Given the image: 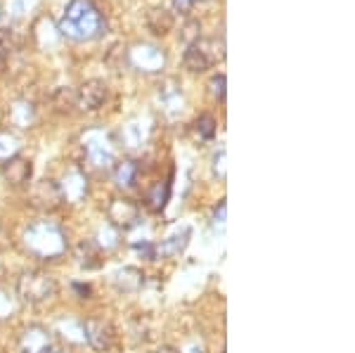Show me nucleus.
<instances>
[{"instance_id":"nucleus-1","label":"nucleus","mask_w":355,"mask_h":353,"mask_svg":"<svg viewBox=\"0 0 355 353\" xmlns=\"http://www.w3.org/2000/svg\"><path fill=\"white\" fill-rule=\"evenodd\" d=\"M57 28L62 36L71 38V41H95L102 33H107V19L93 0H71Z\"/></svg>"},{"instance_id":"nucleus-2","label":"nucleus","mask_w":355,"mask_h":353,"mask_svg":"<svg viewBox=\"0 0 355 353\" xmlns=\"http://www.w3.org/2000/svg\"><path fill=\"white\" fill-rule=\"evenodd\" d=\"M24 249L38 261H55L67 254L69 240L64 227L55 221H33L24 230Z\"/></svg>"},{"instance_id":"nucleus-3","label":"nucleus","mask_w":355,"mask_h":353,"mask_svg":"<svg viewBox=\"0 0 355 353\" xmlns=\"http://www.w3.org/2000/svg\"><path fill=\"white\" fill-rule=\"evenodd\" d=\"M17 299L28 306H41L57 297V282L45 270H24L17 277Z\"/></svg>"},{"instance_id":"nucleus-4","label":"nucleus","mask_w":355,"mask_h":353,"mask_svg":"<svg viewBox=\"0 0 355 353\" xmlns=\"http://www.w3.org/2000/svg\"><path fill=\"white\" fill-rule=\"evenodd\" d=\"M225 57V43H218L216 38H197L194 43L187 45L185 55H182V64L185 69L194 74H202L216 64L218 60Z\"/></svg>"},{"instance_id":"nucleus-5","label":"nucleus","mask_w":355,"mask_h":353,"mask_svg":"<svg viewBox=\"0 0 355 353\" xmlns=\"http://www.w3.org/2000/svg\"><path fill=\"white\" fill-rule=\"evenodd\" d=\"M85 159L93 164L95 169H105L110 171L114 169L116 159H114V147L110 145V138L100 130H93V133L85 135Z\"/></svg>"},{"instance_id":"nucleus-6","label":"nucleus","mask_w":355,"mask_h":353,"mask_svg":"<svg viewBox=\"0 0 355 353\" xmlns=\"http://www.w3.org/2000/svg\"><path fill=\"white\" fill-rule=\"evenodd\" d=\"M107 221L116 230H133V225L140 223V207L128 197H114L107 207Z\"/></svg>"},{"instance_id":"nucleus-7","label":"nucleus","mask_w":355,"mask_h":353,"mask_svg":"<svg viewBox=\"0 0 355 353\" xmlns=\"http://www.w3.org/2000/svg\"><path fill=\"white\" fill-rule=\"evenodd\" d=\"M83 341L93 351H110L116 341V329L110 320H102V318H90L83 322Z\"/></svg>"},{"instance_id":"nucleus-8","label":"nucleus","mask_w":355,"mask_h":353,"mask_svg":"<svg viewBox=\"0 0 355 353\" xmlns=\"http://www.w3.org/2000/svg\"><path fill=\"white\" fill-rule=\"evenodd\" d=\"M19 351L21 353H53L55 351L53 332L43 325H28L19 337Z\"/></svg>"},{"instance_id":"nucleus-9","label":"nucleus","mask_w":355,"mask_h":353,"mask_svg":"<svg viewBox=\"0 0 355 353\" xmlns=\"http://www.w3.org/2000/svg\"><path fill=\"white\" fill-rule=\"evenodd\" d=\"M125 62H128L130 67H135V69L152 74V71L164 69L166 57H164L162 50L154 48V45H137V48L125 53Z\"/></svg>"},{"instance_id":"nucleus-10","label":"nucleus","mask_w":355,"mask_h":353,"mask_svg":"<svg viewBox=\"0 0 355 353\" xmlns=\"http://www.w3.org/2000/svg\"><path fill=\"white\" fill-rule=\"evenodd\" d=\"M31 204L41 212H55L57 207H62V192L60 185L50 178L38 180L36 185L31 187Z\"/></svg>"},{"instance_id":"nucleus-11","label":"nucleus","mask_w":355,"mask_h":353,"mask_svg":"<svg viewBox=\"0 0 355 353\" xmlns=\"http://www.w3.org/2000/svg\"><path fill=\"white\" fill-rule=\"evenodd\" d=\"M107 100V83L100 78L85 81L81 88L76 90V107H81L83 112H97Z\"/></svg>"},{"instance_id":"nucleus-12","label":"nucleus","mask_w":355,"mask_h":353,"mask_svg":"<svg viewBox=\"0 0 355 353\" xmlns=\"http://www.w3.org/2000/svg\"><path fill=\"white\" fill-rule=\"evenodd\" d=\"M57 185L62 192V202L67 204H81L88 197V175L83 171H69L62 178V183Z\"/></svg>"},{"instance_id":"nucleus-13","label":"nucleus","mask_w":355,"mask_h":353,"mask_svg":"<svg viewBox=\"0 0 355 353\" xmlns=\"http://www.w3.org/2000/svg\"><path fill=\"white\" fill-rule=\"evenodd\" d=\"M3 178L5 183H8L10 187H21V185H28V180H31L33 175V166L31 162L24 157H12L8 159V162H3Z\"/></svg>"},{"instance_id":"nucleus-14","label":"nucleus","mask_w":355,"mask_h":353,"mask_svg":"<svg viewBox=\"0 0 355 353\" xmlns=\"http://www.w3.org/2000/svg\"><path fill=\"white\" fill-rule=\"evenodd\" d=\"M112 284L121 294H137L145 287V273L135 266H123L112 275Z\"/></svg>"},{"instance_id":"nucleus-15","label":"nucleus","mask_w":355,"mask_h":353,"mask_svg":"<svg viewBox=\"0 0 355 353\" xmlns=\"http://www.w3.org/2000/svg\"><path fill=\"white\" fill-rule=\"evenodd\" d=\"M190 237H192V230L190 227H182V230L173 232L168 235L166 240H162L157 244V259H178L182 252L187 249L190 244Z\"/></svg>"},{"instance_id":"nucleus-16","label":"nucleus","mask_w":355,"mask_h":353,"mask_svg":"<svg viewBox=\"0 0 355 353\" xmlns=\"http://www.w3.org/2000/svg\"><path fill=\"white\" fill-rule=\"evenodd\" d=\"M112 173L121 190H130L135 185L137 175H140V166H137V162H133V159H121V162L114 164Z\"/></svg>"},{"instance_id":"nucleus-17","label":"nucleus","mask_w":355,"mask_h":353,"mask_svg":"<svg viewBox=\"0 0 355 353\" xmlns=\"http://www.w3.org/2000/svg\"><path fill=\"white\" fill-rule=\"evenodd\" d=\"M76 264L85 270H95L102 266V252L93 240H83L76 247Z\"/></svg>"},{"instance_id":"nucleus-18","label":"nucleus","mask_w":355,"mask_h":353,"mask_svg":"<svg viewBox=\"0 0 355 353\" xmlns=\"http://www.w3.org/2000/svg\"><path fill=\"white\" fill-rule=\"evenodd\" d=\"M173 24H175V17L166 8H152L150 12H147V26H150V31L157 33V36H166V33L173 28Z\"/></svg>"},{"instance_id":"nucleus-19","label":"nucleus","mask_w":355,"mask_h":353,"mask_svg":"<svg viewBox=\"0 0 355 353\" xmlns=\"http://www.w3.org/2000/svg\"><path fill=\"white\" fill-rule=\"evenodd\" d=\"M171 199V178L168 180H159V183L152 185V190L147 192V209L154 214L164 212L166 204Z\"/></svg>"},{"instance_id":"nucleus-20","label":"nucleus","mask_w":355,"mask_h":353,"mask_svg":"<svg viewBox=\"0 0 355 353\" xmlns=\"http://www.w3.org/2000/svg\"><path fill=\"white\" fill-rule=\"evenodd\" d=\"M97 244V249L100 252H114V249L121 244V230H116L114 225L105 223L97 230V240H93Z\"/></svg>"},{"instance_id":"nucleus-21","label":"nucleus","mask_w":355,"mask_h":353,"mask_svg":"<svg viewBox=\"0 0 355 353\" xmlns=\"http://www.w3.org/2000/svg\"><path fill=\"white\" fill-rule=\"evenodd\" d=\"M33 117H36V112H33V105L31 102H15L12 112H10V119H12L15 126L19 128H28L33 123Z\"/></svg>"},{"instance_id":"nucleus-22","label":"nucleus","mask_w":355,"mask_h":353,"mask_svg":"<svg viewBox=\"0 0 355 353\" xmlns=\"http://www.w3.org/2000/svg\"><path fill=\"white\" fill-rule=\"evenodd\" d=\"M17 311H19V299H17V294L0 287V322L12 320L17 316Z\"/></svg>"},{"instance_id":"nucleus-23","label":"nucleus","mask_w":355,"mask_h":353,"mask_svg":"<svg viewBox=\"0 0 355 353\" xmlns=\"http://www.w3.org/2000/svg\"><path fill=\"white\" fill-rule=\"evenodd\" d=\"M19 147H21V142H19V138H17V135H12V133H0V164L19 155Z\"/></svg>"},{"instance_id":"nucleus-24","label":"nucleus","mask_w":355,"mask_h":353,"mask_svg":"<svg viewBox=\"0 0 355 353\" xmlns=\"http://www.w3.org/2000/svg\"><path fill=\"white\" fill-rule=\"evenodd\" d=\"M194 133H197L199 140L209 142L216 138V119L211 114H202V117L194 121Z\"/></svg>"},{"instance_id":"nucleus-25","label":"nucleus","mask_w":355,"mask_h":353,"mask_svg":"<svg viewBox=\"0 0 355 353\" xmlns=\"http://www.w3.org/2000/svg\"><path fill=\"white\" fill-rule=\"evenodd\" d=\"M55 107L62 112L71 110V107H76V90L71 88H60L55 93Z\"/></svg>"},{"instance_id":"nucleus-26","label":"nucleus","mask_w":355,"mask_h":353,"mask_svg":"<svg viewBox=\"0 0 355 353\" xmlns=\"http://www.w3.org/2000/svg\"><path fill=\"white\" fill-rule=\"evenodd\" d=\"M225 85H227V78L225 74H218L209 81V93L214 95V100L218 102H225Z\"/></svg>"},{"instance_id":"nucleus-27","label":"nucleus","mask_w":355,"mask_h":353,"mask_svg":"<svg viewBox=\"0 0 355 353\" xmlns=\"http://www.w3.org/2000/svg\"><path fill=\"white\" fill-rule=\"evenodd\" d=\"M135 254L145 261H157V242L152 240H145V242H135L133 244Z\"/></svg>"},{"instance_id":"nucleus-28","label":"nucleus","mask_w":355,"mask_h":353,"mask_svg":"<svg viewBox=\"0 0 355 353\" xmlns=\"http://www.w3.org/2000/svg\"><path fill=\"white\" fill-rule=\"evenodd\" d=\"M60 329H62V332H67V329H69V334H64L69 341H83V322L69 320V322H62Z\"/></svg>"},{"instance_id":"nucleus-29","label":"nucleus","mask_w":355,"mask_h":353,"mask_svg":"<svg viewBox=\"0 0 355 353\" xmlns=\"http://www.w3.org/2000/svg\"><path fill=\"white\" fill-rule=\"evenodd\" d=\"M182 38L187 41V45L194 43L197 38H202V24H199V21H190V24L185 26V33H182Z\"/></svg>"},{"instance_id":"nucleus-30","label":"nucleus","mask_w":355,"mask_h":353,"mask_svg":"<svg viewBox=\"0 0 355 353\" xmlns=\"http://www.w3.org/2000/svg\"><path fill=\"white\" fill-rule=\"evenodd\" d=\"M214 173L218 175L220 180H225V150H218L214 157Z\"/></svg>"},{"instance_id":"nucleus-31","label":"nucleus","mask_w":355,"mask_h":353,"mask_svg":"<svg viewBox=\"0 0 355 353\" xmlns=\"http://www.w3.org/2000/svg\"><path fill=\"white\" fill-rule=\"evenodd\" d=\"M225 216H227V204H225V199H223L218 207L214 209V218H211V221H214L216 225L223 227V225H225Z\"/></svg>"},{"instance_id":"nucleus-32","label":"nucleus","mask_w":355,"mask_h":353,"mask_svg":"<svg viewBox=\"0 0 355 353\" xmlns=\"http://www.w3.org/2000/svg\"><path fill=\"white\" fill-rule=\"evenodd\" d=\"M73 292L78 294V299H90V294H93V289H90V284H81V282H73L71 284Z\"/></svg>"},{"instance_id":"nucleus-33","label":"nucleus","mask_w":355,"mask_h":353,"mask_svg":"<svg viewBox=\"0 0 355 353\" xmlns=\"http://www.w3.org/2000/svg\"><path fill=\"white\" fill-rule=\"evenodd\" d=\"M178 353H206V349H204L202 341H190V344H187L185 349L178 351Z\"/></svg>"},{"instance_id":"nucleus-34","label":"nucleus","mask_w":355,"mask_h":353,"mask_svg":"<svg viewBox=\"0 0 355 353\" xmlns=\"http://www.w3.org/2000/svg\"><path fill=\"white\" fill-rule=\"evenodd\" d=\"M192 3H194V0H173V5L180 10V12H187V10L192 8Z\"/></svg>"},{"instance_id":"nucleus-35","label":"nucleus","mask_w":355,"mask_h":353,"mask_svg":"<svg viewBox=\"0 0 355 353\" xmlns=\"http://www.w3.org/2000/svg\"><path fill=\"white\" fill-rule=\"evenodd\" d=\"M154 353H178V349H173V346H162V349H157Z\"/></svg>"},{"instance_id":"nucleus-36","label":"nucleus","mask_w":355,"mask_h":353,"mask_svg":"<svg viewBox=\"0 0 355 353\" xmlns=\"http://www.w3.org/2000/svg\"><path fill=\"white\" fill-rule=\"evenodd\" d=\"M5 60V55H3V50H0V62H3Z\"/></svg>"},{"instance_id":"nucleus-37","label":"nucleus","mask_w":355,"mask_h":353,"mask_svg":"<svg viewBox=\"0 0 355 353\" xmlns=\"http://www.w3.org/2000/svg\"><path fill=\"white\" fill-rule=\"evenodd\" d=\"M194 3H206V0H194Z\"/></svg>"},{"instance_id":"nucleus-38","label":"nucleus","mask_w":355,"mask_h":353,"mask_svg":"<svg viewBox=\"0 0 355 353\" xmlns=\"http://www.w3.org/2000/svg\"><path fill=\"white\" fill-rule=\"evenodd\" d=\"M53 353H67V351H53Z\"/></svg>"}]
</instances>
